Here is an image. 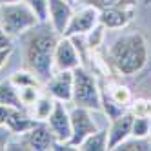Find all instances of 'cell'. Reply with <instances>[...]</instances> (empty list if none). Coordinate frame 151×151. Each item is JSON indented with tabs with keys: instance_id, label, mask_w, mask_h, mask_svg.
Wrapping results in <instances>:
<instances>
[{
	"instance_id": "obj_17",
	"label": "cell",
	"mask_w": 151,
	"mask_h": 151,
	"mask_svg": "<svg viewBox=\"0 0 151 151\" xmlns=\"http://www.w3.org/2000/svg\"><path fill=\"white\" fill-rule=\"evenodd\" d=\"M55 102L57 100L53 99V96H49L47 93L40 95L38 100L31 106V115H33L37 120H40V122H46L49 118V115H51V111H53V107H55Z\"/></svg>"
},
{
	"instance_id": "obj_26",
	"label": "cell",
	"mask_w": 151,
	"mask_h": 151,
	"mask_svg": "<svg viewBox=\"0 0 151 151\" xmlns=\"http://www.w3.org/2000/svg\"><path fill=\"white\" fill-rule=\"evenodd\" d=\"M129 111L137 116H147L151 118V99H133Z\"/></svg>"
},
{
	"instance_id": "obj_16",
	"label": "cell",
	"mask_w": 151,
	"mask_h": 151,
	"mask_svg": "<svg viewBox=\"0 0 151 151\" xmlns=\"http://www.w3.org/2000/svg\"><path fill=\"white\" fill-rule=\"evenodd\" d=\"M80 151H107V127L106 129H96L95 133H91L84 142L78 146Z\"/></svg>"
},
{
	"instance_id": "obj_24",
	"label": "cell",
	"mask_w": 151,
	"mask_h": 151,
	"mask_svg": "<svg viewBox=\"0 0 151 151\" xmlns=\"http://www.w3.org/2000/svg\"><path fill=\"white\" fill-rule=\"evenodd\" d=\"M40 86H26V88H20L18 89V96L22 100L24 107H31L40 96Z\"/></svg>"
},
{
	"instance_id": "obj_13",
	"label": "cell",
	"mask_w": 151,
	"mask_h": 151,
	"mask_svg": "<svg viewBox=\"0 0 151 151\" xmlns=\"http://www.w3.org/2000/svg\"><path fill=\"white\" fill-rule=\"evenodd\" d=\"M73 17V7L69 0H49V26L58 35L66 33V27Z\"/></svg>"
},
{
	"instance_id": "obj_32",
	"label": "cell",
	"mask_w": 151,
	"mask_h": 151,
	"mask_svg": "<svg viewBox=\"0 0 151 151\" xmlns=\"http://www.w3.org/2000/svg\"><path fill=\"white\" fill-rule=\"evenodd\" d=\"M15 2H22V0H0V6H4V4H15Z\"/></svg>"
},
{
	"instance_id": "obj_4",
	"label": "cell",
	"mask_w": 151,
	"mask_h": 151,
	"mask_svg": "<svg viewBox=\"0 0 151 151\" xmlns=\"http://www.w3.org/2000/svg\"><path fill=\"white\" fill-rule=\"evenodd\" d=\"M38 24H40L38 18L27 7L24 0L22 2H15V4L0 6V27L7 31L11 37L24 35L29 29L37 27Z\"/></svg>"
},
{
	"instance_id": "obj_1",
	"label": "cell",
	"mask_w": 151,
	"mask_h": 151,
	"mask_svg": "<svg viewBox=\"0 0 151 151\" xmlns=\"http://www.w3.org/2000/svg\"><path fill=\"white\" fill-rule=\"evenodd\" d=\"M38 26L24 33V55L27 69L33 71L42 84H46L55 75V47L60 35L51 26Z\"/></svg>"
},
{
	"instance_id": "obj_29",
	"label": "cell",
	"mask_w": 151,
	"mask_h": 151,
	"mask_svg": "<svg viewBox=\"0 0 151 151\" xmlns=\"http://www.w3.org/2000/svg\"><path fill=\"white\" fill-rule=\"evenodd\" d=\"M6 47H13V37L0 27V49H6Z\"/></svg>"
},
{
	"instance_id": "obj_5",
	"label": "cell",
	"mask_w": 151,
	"mask_h": 151,
	"mask_svg": "<svg viewBox=\"0 0 151 151\" xmlns=\"http://www.w3.org/2000/svg\"><path fill=\"white\" fill-rule=\"evenodd\" d=\"M69 116H71V138H69V144L75 149H78V146L91 133H95L96 129H99V126H96V122L93 120L91 109H88V107L75 106L69 111Z\"/></svg>"
},
{
	"instance_id": "obj_25",
	"label": "cell",
	"mask_w": 151,
	"mask_h": 151,
	"mask_svg": "<svg viewBox=\"0 0 151 151\" xmlns=\"http://www.w3.org/2000/svg\"><path fill=\"white\" fill-rule=\"evenodd\" d=\"M86 6H93L99 11L106 7H116V6H137V0H84Z\"/></svg>"
},
{
	"instance_id": "obj_21",
	"label": "cell",
	"mask_w": 151,
	"mask_h": 151,
	"mask_svg": "<svg viewBox=\"0 0 151 151\" xmlns=\"http://www.w3.org/2000/svg\"><path fill=\"white\" fill-rule=\"evenodd\" d=\"M116 151H151V138H137L129 137L124 142H120L116 147Z\"/></svg>"
},
{
	"instance_id": "obj_15",
	"label": "cell",
	"mask_w": 151,
	"mask_h": 151,
	"mask_svg": "<svg viewBox=\"0 0 151 151\" xmlns=\"http://www.w3.org/2000/svg\"><path fill=\"white\" fill-rule=\"evenodd\" d=\"M0 104L9 106V107H18V109H26L18 96V89L13 86V82L9 78L0 82Z\"/></svg>"
},
{
	"instance_id": "obj_23",
	"label": "cell",
	"mask_w": 151,
	"mask_h": 151,
	"mask_svg": "<svg viewBox=\"0 0 151 151\" xmlns=\"http://www.w3.org/2000/svg\"><path fill=\"white\" fill-rule=\"evenodd\" d=\"M151 135V118L147 116H137L133 118V126H131V137L137 138H149Z\"/></svg>"
},
{
	"instance_id": "obj_6",
	"label": "cell",
	"mask_w": 151,
	"mask_h": 151,
	"mask_svg": "<svg viewBox=\"0 0 151 151\" xmlns=\"http://www.w3.org/2000/svg\"><path fill=\"white\" fill-rule=\"evenodd\" d=\"M99 15L100 11L93 6H86L77 9V11H73V17L69 20V24L66 27V37H86L89 33V31L100 24L99 20Z\"/></svg>"
},
{
	"instance_id": "obj_9",
	"label": "cell",
	"mask_w": 151,
	"mask_h": 151,
	"mask_svg": "<svg viewBox=\"0 0 151 151\" xmlns=\"http://www.w3.org/2000/svg\"><path fill=\"white\" fill-rule=\"evenodd\" d=\"M47 126L51 129L53 137L58 142H69L71 138V116H69V111L66 109V102H60L57 100L55 102V107L47 118Z\"/></svg>"
},
{
	"instance_id": "obj_22",
	"label": "cell",
	"mask_w": 151,
	"mask_h": 151,
	"mask_svg": "<svg viewBox=\"0 0 151 151\" xmlns=\"http://www.w3.org/2000/svg\"><path fill=\"white\" fill-rule=\"evenodd\" d=\"M24 2L35 13L40 24H46L49 20V0H24Z\"/></svg>"
},
{
	"instance_id": "obj_19",
	"label": "cell",
	"mask_w": 151,
	"mask_h": 151,
	"mask_svg": "<svg viewBox=\"0 0 151 151\" xmlns=\"http://www.w3.org/2000/svg\"><path fill=\"white\" fill-rule=\"evenodd\" d=\"M106 89H107L109 96H111L116 104H120V106H124V107H127V109H129V106H131V102H133V95H131V91H129L127 86L111 82V84H107Z\"/></svg>"
},
{
	"instance_id": "obj_33",
	"label": "cell",
	"mask_w": 151,
	"mask_h": 151,
	"mask_svg": "<svg viewBox=\"0 0 151 151\" xmlns=\"http://www.w3.org/2000/svg\"><path fill=\"white\" fill-rule=\"evenodd\" d=\"M149 138H151V135H149Z\"/></svg>"
},
{
	"instance_id": "obj_18",
	"label": "cell",
	"mask_w": 151,
	"mask_h": 151,
	"mask_svg": "<svg viewBox=\"0 0 151 151\" xmlns=\"http://www.w3.org/2000/svg\"><path fill=\"white\" fill-rule=\"evenodd\" d=\"M100 104H102V109H100V111H104V115L109 118V122L115 120L116 116H120L122 113L127 111V107H124V106H120V104H116V102L111 99L106 88H100Z\"/></svg>"
},
{
	"instance_id": "obj_3",
	"label": "cell",
	"mask_w": 151,
	"mask_h": 151,
	"mask_svg": "<svg viewBox=\"0 0 151 151\" xmlns=\"http://www.w3.org/2000/svg\"><path fill=\"white\" fill-rule=\"evenodd\" d=\"M75 106L88 107L91 111H100V86L95 75L88 71L84 66L73 69V100Z\"/></svg>"
},
{
	"instance_id": "obj_31",
	"label": "cell",
	"mask_w": 151,
	"mask_h": 151,
	"mask_svg": "<svg viewBox=\"0 0 151 151\" xmlns=\"http://www.w3.org/2000/svg\"><path fill=\"white\" fill-rule=\"evenodd\" d=\"M11 109H13V107L0 104V126H6V120H7L9 113H11Z\"/></svg>"
},
{
	"instance_id": "obj_10",
	"label": "cell",
	"mask_w": 151,
	"mask_h": 151,
	"mask_svg": "<svg viewBox=\"0 0 151 151\" xmlns=\"http://www.w3.org/2000/svg\"><path fill=\"white\" fill-rule=\"evenodd\" d=\"M46 93L60 102L73 100V71H55V75L44 84Z\"/></svg>"
},
{
	"instance_id": "obj_14",
	"label": "cell",
	"mask_w": 151,
	"mask_h": 151,
	"mask_svg": "<svg viewBox=\"0 0 151 151\" xmlns=\"http://www.w3.org/2000/svg\"><path fill=\"white\" fill-rule=\"evenodd\" d=\"M37 122H40V120H37L33 115L26 113V109L13 107L11 113H9V116H7V120H6V127L15 137H18V135H24L26 131H29V129L33 127Z\"/></svg>"
},
{
	"instance_id": "obj_8",
	"label": "cell",
	"mask_w": 151,
	"mask_h": 151,
	"mask_svg": "<svg viewBox=\"0 0 151 151\" xmlns=\"http://www.w3.org/2000/svg\"><path fill=\"white\" fill-rule=\"evenodd\" d=\"M18 138L24 149H31V151H49L55 144V137H53L47 122H37L29 131H26L24 135H18Z\"/></svg>"
},
{
	"instance_id": "obj_11",
	"label": "cell",
	"mask_w": 151,
	"mask_h": 151,
	"mask_svg": "<svg viewBox=\"0 0 151 151\" xmlns=\"http://www.w3.org/2000/svg\"><path fill=\"white\" fill-rule=\"evenodd\" d=\"M137 6H116V7H106L100 11L99 20L106 29H122L129 26L135 18Z\"/></svg>"
},
{
	"instance_id": "obj_28",
	"label": "cell",
	"mask_w": 151,
	"mask_h": 151,
	"mask_svg": "<svg viewBox=\"0 0 151 151\" xmlns=\"http://www.w3.org/2000/svg\"><path fill=\"white\" fill-rule=\"evenodd\" d=\"M11 137H13V133L6 126H0V151H4L7 147V142L11 140Z\"/></svg>"
},
{
	"instance_id": "obj_27",
	"label": "cell",
	"mask_w": 151,
	"mask_h": 151,
	"mask_svg": "<svg viewBox=\"0 0 151 151\" xmlns=\"http://www.w3.org/2000/svg\"><path fill=\"white\" fill-rule=\"evenodd\" d=\"M104 33H106V27L102 24L99 26H95L88 35H86V38H88V47L89 49H96L100 44H102V40H104Z\"/></svg>"
},
{
	"instance_id": "obj_2",
	"label": "cell",
	"mask_w": 151,
	"mask_h": 151,
	"mask_svg": "<svg viewBox=\"0 0 151 151\" xmlns=\"http://www.w3.org/2000/svg\"><path fill=\"white\" fill-rule=\"evenodd\" d=\"M147 40L138 31L115 38L107 49L111 68L124 77H133L140 73L147 64Z\"/></svg>"
},
{
	"instance_id": "obj_12",
	"label": "cell",
	"mask_w": 151,
	"mask_h": 151,
	"mask_svg": "<svg viewBox=\"0 0 151 151\" xmlns=\"http://www.w3.org/2000/svg\"><path fill=\"white\" fill-rule=\"evenodd\" d=\"M133 118H135V115L127 109L120 116H116L115 120H111L109 127H107V146H109V149H115L120 142H124L126 138L131 137Z\"/></svg>"
},
{
	"instance_id": "obj_7",
	"label": "cell",
	"mask_w": 151,
	"mask_h": 151,
	"mask_svg": "<svg viewBox=\"0 0 151 151\" xmlns=\"http://www.w3.org/2000/svg\"><path fill=\"white\" fill-rule=\"evenodd\" d=\"M80 51L77 49L71 37L60 35L55 47V71H73L75 68L82 66Z\"/></svg>"
},
{
	"instance_id": "obj_30",
	"label": "cell",
	"mask_w": 151,
	"mask_h": 151,
	"mask_svg": "<svg viewBox=\"0 0 151 151\" xmlns=\"http://www.w3.org/2000/svg\"><path fill=\"white\" fill-rule=\"evenodd\" d=\"M11 53H13V47H6V49H0V69H2L6 64H7V60H9V57H11Z\"/></svg>"
},
{
	"instance_id": "obj_20",
	"label": "cell",
	"mask_w": 151,
	"mask_h": 151,
	"mask_svg": "<svg viewBox=\"0 0 151 151\" xmlns=\"http://www.w3.org/2000/svg\"><path fill=\"white\" fill-rule=\"evenodd\" d=\"M9 80L13 82V86L17 89H20V88H26V86H44L40 80H38V77L33 73V71H29V69H24V71H15L11 77H9Z\"/></svg>"
}]
</instances>
